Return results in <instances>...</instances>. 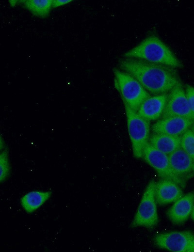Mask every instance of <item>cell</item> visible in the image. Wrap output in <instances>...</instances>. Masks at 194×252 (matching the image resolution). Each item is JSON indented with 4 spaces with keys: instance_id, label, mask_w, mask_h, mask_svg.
Segmentation results:
<instances>
[{
    "instance_id": "6da1fadb",
    "label": "cell",
    "mask_w": 194,
    "mask_h": 252,
    "mask_svg": "<svg viewBox=\"0 0 194 252\" xmlns=\"http://www.w3.org/2000/svg\"><path fill=\"white\" fill-rule=\"evenodd\" d=\"M119 66L153 95L168 94L181 82L176 68L165 65L124 58L119 61Z\"/></svg>"
},
{
    "instance_id": "7a4b0ae2",
    "label": "cell",
    "mask_w": 194,
    "mask_h": 252,
    "mask_svg": "<svg viewBox=\"0 0 194 252\" xmlns=\"http://www.w3.org/2000/svg\"><path fill=\"white\" fill-rule=\"evenodd\" d=\"M125 58L138 59L175 68L183 64L171 49L155 34H151L124 54Z\"/></svg>"
},
{
    "instance_id": "3957f363",
    "label": "cell",
    "mask_w": 194,
    "mask_h": 252,
    "mask_svg": "<svg viewBox=\"0 0 194 252\" xmlns=\"http://www.w3.org/2000/svg\"><path fill=\"white\" fill-rule=\"evenodd\" d=\"M113 73L123 102L137 112L143 102L151 96L150 94L129 74L116 68Z\"/></svg>"
},
{
    "instance_id": "277c9868",
    "label": "cell",
    "mask_w": 194,
    "mask_h": 252,
    "mask_svg": "<svg viewBox=\"0 0 194 252\" xmlns=\"http://www.w3.org/2000/svg\"><path fill=\"white\" fill-rule=\"evenodd\" d=\"M123 102L133 154L136 158H142L144 148L149 139V122L140 116L125 102Z\"/></svg>"
},
{
    "instance_id": "5b68a950",
    "label": "cell",
    "mask_w": 194,
    "mask_h": 252,
    "mask_svg": "<svg viewBox=\"0 0 194 252\" xmlns=\"http://www.w3.org/2000/svg\"><path fill=\"white\" fill-rule=\"evenodd\" d=\"M156 182L151 180L146 187L138 205L133 220L132 227L143 226L153 228L158 222L155 189Z\"/></svg>"
},
{
    "instance_id": "8992f818",
    "label": "cell",
    "mask_w": 194,
    "mask_h": 252,
    "mask_svg": "<svg viewBox=\"0 0 194 252\" xmlns=\"http://www.w3.org/2000/svg\"><path fill=\"white\" fill-rule=\"evenodd\" d=\"M143 158L162 179L172 180L184 187V180L173 171L167 155L159 151L148 142L144 148Z\"/></svg>"
},
{
    "instance_id": "52a82bcc",
    "label": "cell",
    "mask_w": 194,
    "mask_h": 252,
    "mask_svg": "<svg viewBox=\"0 0 194 252\" xmlns=\"http://www.w3.org/2000/svg\"><path fill=\"white\" fill-rule=\"evenodd\" d=\"M158 247L173 252H194V234L189 231H172L156 235Z\"/></svg>"
},
{
    "instance_id": "ba28073f",
    "label": "cell",
    "mask_w": 194,
    "mask_h": 252,
    "mask_svg": "<svg viewBox=\"0 0 194 252\" xmlns=\"http://www.w3.org/2000/svg\"><path fill=\"white\" fill-rule=\"evenodd\" d=\"M180 116L194 122V113L192 111L181 82L176 85L168 93L165 108L162 118Z\"/></svg>"
},
{
    "instance_id": "9c48e42d",
    "label": "cell",
    "mask_w": 194,
    "mask_h": 252,
    "mask_svg": "<svg viewBox=\"0 0 194 252\" xmlns=\"http://www.w3.org/2000/svg\"><path fill=\"white\" fill-rule=\"evenodd\" d=\"M194 124L192 120L180 116L162 118L154 123L151 127L153 133L181 136Z\"/></svg>"
},
{
    "instance_id": "30bf717a",
    "label": "cell",
    "mask_w": 194,
    "mask_h": 252,
    "mask_svg": "<svg viewBox=\"0 0 194 252\" xmlns=\"http://www.w3.org/2000/svg\"><path fill=\"white\" fill-rule=\"evenodd\" d=\"M194 205V193L191 192L175 201L167 210V216L173 224L181 225L190 216Z\"/></svg>"
},
{
    "instance_id": "8fae6325",
    "label": "cell",
    "mask_w": 194,
    "mask_h": 252,
    "mask_svg": "<svg viewBox=\"0 0 194 252\" xmlns=\"http://www.w3.org/2000/svg\"><path fill=\"white\" fill-rule=\"evenodd\" d=\"M168 95V93L150 96L143 102L137 112L148 122L158 119L165 108Z\"/></svg>"
},
{
    "instance_id": "7c38bea8",
    "label": "cell",
    "mask_w": 194,
    "mask_h": 252,
    "mask_svg": "<svg viewBox=\"0 0 194 252\" xmlns=\"http://www.w3.org/2000/svg\"><path fill=\"white\" fill-rule=\"evenodd\" d=\"M181 187L176 182L162 179L156 183L155 195L156 203L164 205L176 201L183 195Z\"/></svg>"
},
{
    "instance_id": "4fadbf2b",
    "label": "cell",
    "mask_w": 194,
    "mask_h": 252,
    "mask_svg": "<svg viewBox=\"0 0 194 252\" xmlns=\"http://www.w3.org/2000/svg\"><path fill=\"white\" fill-rule=\"evenodd\" d=\"M52 194L50 190H32L23 195L20 203L24 210L28 214L38 210L50 198Z\"/></svg>"
},
{
    "instance_id": "5bb4252c",
    "label": "cell",
    "mask_w": 194,
    "mask_h": 252,
    "mask_svg": "<svg viewBox=\"0 0 194 252\" xmlns=\"http://www.w3.org/2000/svg\"><path fill=\"white\" fill-rule=\"evenodd\" d=\"M168 156L172 169L182 178L193 170L194 161L181 147Z\"/></svg>"
},
{
    "instance_id": "9a60e30c",
    "label": "cell",
    "mask_w": 194,
    "mask_h": 252,
    "mask_svg": "<svg viewBox=\"0 0 194 252\" xmlns=\"http://www.w3.org/2000/svg\"><path fill=\"white\" fill-rule=\"evenodd\" d=\"M149 142L159 151L169 155L180 147V136L153 133L149 137Z\"/></svg>"
},
{
    "instance_id": "2e32d148",
    "label": "cell",
    "mask_w": 194,
    "mask_h": 252,
    "mask_svg": "<svg viewBox=\"0 0 194 252\" xmlns=\"http://www.w3.org/2000/svg\"><path fill=\"white\" fill-rule=\"evenodd\" d=\"M16 1L15 0V5L17 3H20L32 15L40 18L47 17L52 8L53 0H24Z\"/></svg>"
},
{
    "instance_id": "e0dca14e",
    "label": "cell",
    "mask_w": 194,
    "mask_h": 252,
    "mask_svg": "<svg viewBox=\"0 0 194 252\" xmlns=\"http://www.w3.org/2000/svg\"><path fill=\"white\" fill-rule=\"evenodd\" d=\"M181 147L194 161V132L190 128L180 136Z\"/></svg>"
},
{
    "instance_id": "ac0fdd59",
    "label": "cell",
    "mask_w": 194,
    "mask_h": 252,
    "mask_svg": "<svg viewBox=\"0 0 194 252\" xmlns=\"http://www.w3.org/2000/svg\"><path fill=\"white\" fill-rule=\"evenodd\" d=\"M0 182H4L10 173V164L9 163L8 152L7 148H0Z\"/></svg>"
},
{
    "instance_id": "d6986e66",
    "label": "cell",
    "mask_w": 194,
    "mask_h": 252,
    "mask_svg": "<svg viewBox=\"0 0 194 252\" xmlns=\"http://www.w3.org/2000/svg\"><path fill=\"white\" fill-rule=\"evenodd\" d=\"M185 92L192 111L194 113V87L185 85Z\"/></svg>"
},
{
    "instance_id": "ffe728a7",
    "label": "cell",
    "mask_w": 194,
    "mask_h": 252,
    "mask_svg": "<svg viewBox=\"0 0 194 252\" xmlns=\"http://www.w3.org/2000/svg\"><path fill=\"white\" fill-rule=\"evenodd\" d=\"M72 1V0H53L52 8L63 6L70 3Z\"/></svg>"
},
{
    "instance_id": "44dd1931",
    "label": "cell",
    "mask_w": 194,
    "mask_h": 252,
    "mask_svg": "<svg viewBox=\"0 0 194 252\" xmlns=\"http://www.w3.org/2000/svg\"><path fill=\"white\" fill-rule=\"evenodd\" d=\"M190 216H191L192 219L194 221V205L193 207V209H192Z\"/></svg>"
},
{
    "instance_id": "7402d4cb",
    "label": "cell",
    "mask_w": 194,
    "mask_h": 252,
    "mask_svg": "<svg viewBox=\"0 0 194 252\" xmlns=\"http://www.w3.org/2000/svg\"><path fill=\"white\" fill-rule=\"evenodd\" d=\"M190 129L194 132V124L191 126Z\"/></svg>"
},
{
    "instance_id": "603a6c76",
    "label": "cell",
    "mask_w": 194,
    "mask_h": 252,
    "mask_svg": "<svg viewBox=\"0 0 194 252\" xmlns=\"http://www.w3.org/2000/svg\"><path fill=\"white\" fill-rule=\"evenodd\" d=\"M193 171L194 172V161L193 166Z\"/></svg>"
}]
</instances>
